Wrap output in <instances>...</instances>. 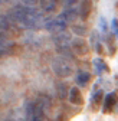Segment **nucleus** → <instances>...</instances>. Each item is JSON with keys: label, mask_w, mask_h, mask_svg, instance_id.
<instances>
[{"label": "nucleus", "mask_w": 118, "mask_h": 121, "mask_svg": "<svg viewBox=\"0 0 118 121\" xmlns=\"http://www.w3.org/2000/svg\"><path fill=\"white\" fill-rule=\"evenodd\" d=\"M12 19L19 26L27 27V29L39 27L43 23V16L39 10L32 9V7H22V6L14 7L12 13Z\"/></svg>", "instance_id": "obj_1"}, {"label": "nucleus", "mask_w": 118, "mask_h": 121, "mask_svg": "<svg viewBox=\"0 0 118 121\" xmlns=\"http://www.w3.org/2000/svg\"><path fill=\"white\" fill-rule=\"evenodd\" d=\"M52 69H53V72L56 75H59V77H69L72 73V71H73V65L66 56L58 55L52 60Z\"/></svg>", "instance_id": "obj_2"}, {"label": "nucleus", "mask_w": 118, "mask_h": 121, "mask_svg": "<svg viewBox=\"0 0 118 121\" xmlns=\"http://www.w3.org/2000/svg\"><path fill=\"white\" fill-rule=\"evenodd\" d=\"M46 29L49 32H55V33H59V32H63V30L68 27V20L65 19L63 14H59L58 17H55L53 20H49L45 23Z\"/></svg>", "instance_id": "obj_3"}, {"label": "nucleus", "mask_w": 118, "mask_h": 121, "mask_svg": "<svg viewBox=\"0 0 118 121\" xmlns=\"http://www.w3.org/2000/svg\"><path fill=\"white\" fill-rule=\"evenodd\" d=\"M53 42L56 45V49L62 53H66L69 51V42H71V35L65 32H59L53 36Z\"/></svg>", "instance_id": "obj_4"}, {"label": "nucleus", "mask_w": 118, "mask_h": 121, "mask_svg": "<svg viewBox=\"0 0 118 121\" xmlns=\"http://www.w3.org/2000/svg\"><path fill=\"white\" fill-rule=\"evenodd\" d=\"M117 99H118V97H117L115 92L107 94V97L104 99V108H102L104 112H111V110L115 107V104H117Z\"/></svg>", "instance_id": "obj_5"}, {"label": "nucleus", "mask_w": 118, "mask_h": 121, "mask_svg": "<svg viewBox=\"0 0 118 121\" xmlns=\"http://www.w3.org/2000/svg\"><path fill=\"white\" fill-rule=\"evenodd\" d=\"M72 49H73V52H75L76 55H86V52H88V48H86V43L82 40V39H75L72 42Z\"/></svg>", "instance_id": "obj_6"}, {"label": "nucleus", "mask_w": 118, "mask_h": 121, "mask_svg": "<svg viewBox=\"0 0 118 121\" xmlns=\"http://www.w3.org/2000/svg\"><path fill=\"white\" fill-rule=\"evenodd\" d=\"M69 101L72 104H75V105L82 104V95H81V91L78 88H71V91H69Z\"/></svg>", "instance_id": "obj_7"}, {"label": "nucleus", "mask_w": 118, "mask_h": 121, "mask_svg": "<svg viewBox=\"0 0 118 121\" xmlns=\"http://www.w3.org/2000/svg\"><path fill=\"white\" fill-rule=\"evenodd\" d=\"M89 78H91V75L88 73V72L79 71V72L76 73V84H78L79 86H85L88 82H89Z\"/></svg>", "instance_id": "obj_8"}, {"label": "nucleus", "mask_w": 118, "mask_h": 121, "mask_svg": "<svg viewBox=\"0 0 118 121\" xmlns=\"http://www.w3.org/2000/svg\"><path fill=\"white\" fill-rule=\"evenodd\" d=\"M91 2L89 0H84V2L81 3V9H79V14L82 19H86L88 14H89V10H91Z\"/></svg>", "instance_id": "obj_9"}, {"label": "nucleus", "mask_w": 118, "mask_h": 121, "mask_svg": "<svg viewBox=\"0 0 118 121\" xmlns=\"http://www.w3.org/2000/svg\"><path fill=\"white\" fill-rule=\"evenodd\" d=\"M94 65H95V69H97L98 73L107 71V65H105V62H104L101 58H95V59H94Z\"/></svg>", "instance_id": "obj_10"}, {"label": "nucleus", "mask_w": 118, "mask_h": 121, "mask_svg": "<svg viewBox=\"0 0 118 121\" xmlns=\"http://www.w3.org/2000/svg\"><path fill=\"white\" fill-rule=\"evenodd\" d=\"M55 2H56V0H40L42 9L46 10V12H52L55 9Z\"/></svg>", "instance_id": "obj_11"}, {"label": "nucleus", "mask_w": 118, "mask_h": 121, "mask_svg": "<svg viewBox=\"0 0 118 121\" xmlns=\"http://www.w3.org/2000/svg\"><path fill=\"white\" fill-rule=\"evenodd\" d=\"M101 99H102V91H101V89H97L95 92L92 94V97H91V101L97 105V104L101 102Z\"/></svg>", "instance_id": "obj_12"}, {"label": "nucleus", "mask_w": 118, "mask_h": 121, "mask_svg": "<svg viewBox=\"0 0 118 121\" xmlns=\"http://www.w3.org/2000/svg\"><path fill=\"white\" fill-rule=\"evenodd\" d=\"M72 30H73L76 35H85V33H86L85 26H72Z\"/></svg>", "instance_id": "obj_13"}, {"label": "nucleus", "mask_w": 118, "mask_h": 121, "mask_svg": "<svg viewBox=\"0 0 118 121\" xmlns=\"http://www.w3.org/2000/svg\"><path fill=\"white\" fill-rule=\"evenodd\" d=\"M38 2H39V0H22V3L26 4L27 7H35L38 4Z\"/></svg>", "instance_id": "obj_14"}, {"label": "nucleus", "mask_w": 118, "mask_h": 121, "mask_svg": "<svg viewBox=\"0 0 118 121\" xmlns=\"http://www.w3.org/2000/svg\"><path fill=\"white\" fill-rule=\"evenodd\" d=\"M58 89H59V95H61V98H63V97H65L66 85H65V84H59V85H58Z\"/></svg>", "instance_id": "obj_15"}, {"label": "nucleus", "mask_w": 118, "mask_h": 121, "mask_svg": "<svg viewBox=\"0 0 118 121\" xmlns=\"http://www.w3.org/2000/svg\"><path fill=\"white\" fill-rule=\"evenodd\" d=\"M112 27H114L115 35L118 36V20H117V19H114V20H112Z\"/></svg>", "instance_id": "obj_16"}, {"label": "nucleus", "mask_w": 118, "mask_h": 121, "mask_svg": "<svg viewBox=\"0 0 118 121\" xmlns=\"http://www.w3.org/2000/svg\"><path fill=\"white\" fill-rule=\"evenodd\" d=\"M75 2H76V0H63V4L68 7V6H72V4L75 3Z\"/></svg>", "instance_id": "obj_17"}, {"label": "nucleus", "mask_w": 118, "mask_h": 121, "mask_svg": "<svg viewBox=\"0 0 118 121\" xmlns=\"http://www.w3.org/2000/svg\"><path fill=\"white\" fill-rule=\"evenodd\" d=\"M4 52H6V49H0V56H2V55H3Z\"/></svg>", "instance_id": "obj_18"}]
</instances>
